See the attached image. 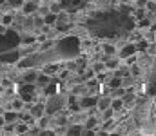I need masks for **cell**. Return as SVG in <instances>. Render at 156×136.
Masks as SVG:
<instances>
[{"label":"cell","instance_id":"cell-9","mask_svg":"<svg viewBox=\"0 0 156 136\" xmlns=\"http://www.w3.org/2000/svg\"><path fill=\"white\" fill-rule=\"evenodd\" d=\"M131 54H136V44H127L125 47H122V51H120V58H127Z\"/></svg>","mask_w":156,"mask_h":136},{"label":"cell","instance_id":"cell-22","mask_svg":"<svg viewBox=\"0 0 156 136\" xmlns=\"http://www.w3.org/2000/svg\"><path fill=\"white\" fill-rule=\"evenodd\" d=\"M96 124H98V122H96V118H93V116H91V118H87V124H85V129H87V131H93V129L96 127Z\"/></svg>","mask_w":156,"mask_h":136},{"label":"cell","instance_id":"cell-16","mask_svg":"<svg viewBox=\"0 0 156 136\" xmlns=\"http://www.w3.org/2000/svg\"><path fill=\"white\" fill-rule=\"evenodd\" d=\"M98 109H102V111H105L107 107H111V98H104V100H98Z\"/></svg>","mask_w":156,"mask_h":136},{"label":"cell","instance_id":"cell-10","mask_svg":"<svg viewBox=\"0 0 156 136\" xmlns=\"http://www.w3.org/2000/svg\"><path fill=\"white\" fill-rule=\"evenodd\" d=\"M45 113V105H33L31 107V116L33 118H40Z\"/></svg>","mask_w":156,"mask_h":136},{"label":"cell","instance_id":"cell-3","mask_svg":"<svg viewBox=\"0 0 156 136\" xmlns=\"http://www.w3.org/2000/svg\"><path fill=\"white\" fill-rule=\"evenodd\" d=\"M20 37L16 31L13 29H5L0 33V53H5V51H11V49H16L20 44Z\"/></svg>","mask_w":156,"mask_h":136},{"label":"cell","instance_id":"cell-31","mask_svg":"<svg viewBox=\"0 0 156 136\" xmlns=\"http://www.w3.org/2000/svg\"><path fill=\"white\" fill-rule=\"evenodd\" d=\"M149 24H151V22H149V18H142V20H140V27H147Z\"/></svg>","mask_w":156,"mask_h":136},{"label":"cell","instance_id":"cell-36","mask_svg":"<svg viewBox=\"0 0 156 136\" xmlns=\"http://www.w3.org/2000/svg\"><path fill=\"white\" fill-rule=\"evenodd\" d=\"M136 4H138V5H140V7H144V5H145V4H147V0H136Z\"/></svg>","mask_w":156,"mask_h":136},{"label":"cell","instance_id":"cell-40","mask_svg":"<svg viewBox=\"0 0 156 136\" xmlns=\"http://www.w3.org/2000/svg\"><path fill=\"white\" fill-rule=\"evenodd\" d=\"M27 2H40V0H27Z\"/></svg>","mask_w":156,"mask_h":136},{"label":"cell","instance_id":"cell-6","mask_svg":"<svg viewBox=\"0 0 156 136\" xmlns=\"http://www.w3.org/2000/svg\"><path fill=\"white\" fill-rule=\"evenodd\" d=\"M87 2H91V0H62V2H60V5H62V11H66V13L73 15V13L80 11L82 7H85V5H87Z\"/></svg>","mask_w":156,"mask_h":136},{"label":"cell","instance_id":"cell-38","mask_svg":"<svg viewBox=\"0 0 156 136\" xmlns=\"http://www.w3.org/2000/svg\"><path fill=\"white\" fill-rule=\"evenodd\" d=\"M4 124H5V120H4V116H0V127H2Z\"/></svg>","mask_w":156,"mask_h":136},{"label":"cell","instance_id":"cell-34","mask_svg":"<svg viewBox=\"0 0 156 136\" xmlns=\"http://www.w3.org/2000/svg\"><path fill=\"white\" fill-rule=\"evenodd\" d=\"M40 120H42V122H40V127L45 129V127H47V118H40Z\"/></svg>","mask_w":156,"mask_h":136},{"label":"cell","instance_id":"cell-33","mask_svg":"<svg viewBox=\"0 0 156 136\" xmlns=\"http://www.w3.org/2000/svg\"><path fill=\"white\" fill-rule=\"evenodd\" d=\"M13 107H15V109H22V100H16V102L13 103Z\"/></svg>","mask_w":156,"mask_h":136},{"label":"cell","instance_id":"cell-13","mask_svg":"<svg viewBox=\"0 0 156 136\" xmlns=\"http://www.w3.org/2000/svg\"><path fill=\"white\" fill-rule=\"evenodd\" d=\"M120 85H122V76H120V75L113 76V78L109 80V89H116V87H120Z\"/></svg>","mask_w":156,"mask_h":136},{"label":"cell","instance_id":"cell-39","mask_svg":"<svg viewBox=\"0 0 156 136\" xmlns=\"http://www.w3.org/2000/svg\"><path fill=\"white\" fill-rule=\"evenodd\" d=\"M123 2H136V0H123Z\"/></svg>","mask_w":156,"mask_h":136},{"label":"cell","instance_id":"cell-15","mask_svg":"<svg viewBox=\"0 0 156 136\" xmlns=\"http://www.w3.org/2000/svg\"><path fill=\"white\" fill-rule=\"evenodd\" d=\"M58 64H45V67H44V73L45 75H49V73H56L58 71Z\"/></svg>","mask_w":156,"mask_h":136},{"label":"cell","instance_id":"cell-21","mask_svg":"<svg viewBox=\"0 0 156 136\" xmlns=\"http://www.w3.org/2000/svg\"><path fill=\"white\" fill-rule=\"evenodd\" d=\"M80 133H83V127L82 125H73V127L67 129V134H80Z\"/></svg>","mask_w":156,"mask_h":136},{"label":"cell","instance_id":"cell-11","mask_svg":"<svg viewBox=\"0 0 156 136\" xmlns=\"http://www.w3.org/2000/svg\"><path fill=\"white\" fill-rule=\"evenodd\" d=\"M37 9H38V2H27V4H24V13L26 15H31Z\"/></svg>","mask_w":156,"mask_h":136},{"label":"cell","instance_id":"cell-32","mask_svg":"<svg viewBox=\"0 0 156 136\" xmlns=\"http://www.w3.org/2000/svg\"><path fill=\"white\" fill-rule=\"evenodd\" d=\"M109 116H113V107H111V109L107 107V109H105V113H104V118H109Z\"/></svg>","mask_w":156,"mask_h":136},{"label":"cell","instance_id":"cell-25","mask_svg":"<svg viewBox=\"0 0 156 136\" xmlns=\"http://www.w3.org/2000/svg\"><path fill=\"white\" fill-rule=\"evenodd\" d=\"M104 53H105L107 56H109V54L113 56V54H115V47H113V45H109V44H105V45H104Z\"/></svg>","mask_w":156,"mask_h":136},{"label":"cell","instance_id":"cell-26","mask_svg":"<svg viewBox=\"0 0 156 136\" xmlns=\"http://www.w3.org/2000/svg\"><path fill=\"white\" fill-rule=\"evenodd\" d=\"M15 131H16V133H27L29 129H27V125H26V122H24V124L16 125V127H15Z\"/></svg>","mask_w":156,"mask_h":136},{"label":"cell","instance_id":"cell-18","mask_svg":"<svg viewBox=\"0 0 156 136\" xmlns=\"http://www.w3.org/2000/svg\"><path fill=\"white\" fill-rule=\"evenodd\" d=\"M16 118H18V114H16V113H15V111H11V113H9V111H7V113H5V114H4V120H5V122H7V124H11V122H15V120H16Z\"/></svg>","mask_w":156,"mask_h":136},{"label":"cell","instance_id":"cell-8","mask_svg":"<svg viewBox=\"0 0 156 136\" xmlns=\"http://www.w3.org/2000/svg\"><path fill=\"white\" fill-rule=\"evenodd\" d=\"M96 103H98V98L96 96H85V98H82L80 107L82 109H91V107H96Z\"/></svg>","mask_w":156,"mask_h":136},{"label":"cell","instance_id":"cell-37","mask_svg":"<svg viewBox=\"0 0 156 136\" xmlns=\"http://www.w3.org/2000/svg\"><path fill=\"white\" fill-rule=\"evenodd\" d=\"M138 73H140V67H138V65H134V67H133V75H138Z\"/></svg>","mask_w":156,"mask_h":136},{"label":"cell","instance_id":"cell-2","mask_svg":"<svg viewBox=\"0 0 156 136\" xmlns=\"http://www.w3.org/2000/svg\"><path fill=\"white\" fill-rule=\"evenodd\" d=\"M80 54V40L78 37H66L58 40L53 49H44L42 53L27 56L24 62H18L20 69H29L35 65H45V64H56L60 60H73Z\"/></svg>","mask_w":156,"mask_h":136},{"label":"cell","instance_id":"cell-29","mask_svg":"<svg viewBox=\"0 0 156 136\" xmlns=\"http://www.w3.org/2000/svg\"><path fill=\"white\" fill-rule=\"evenodd\" d=\"M49 11H51V13H56V15H58V13H60V11H62V5H60V4H53V5H51V9H49Z\"/></svg>","mask_w":156,"mask_h":136},{"label":"cell","instance_id":"cell-5","mask_svg":"<svg viewBox=\"0 0 156 136\" xmlns=\"http://www.w3.org/2000/svg\"><path fill=\"white\" fill-rule=\"evenodd\" d=\"M18 94L22 98V102H35L37 98V87L31 84V82H26L18 87Z\"/></svg>","mask_w":156,"mask_h":136},{"label":"cell","instance_id":"cell-4","mask_svg":"<svg viewBox=\"0 0 156 136\" xmlns=\"http://www.w3.org/2000/svg\"><path fill=\"white\" fill-rule=\"evenodd\" d=\"M64 103H66V98L64 96H60L58 92L56 94H51L49 100H47V103H45V113L47 114H56L58 111L64 109Z\"/></svg>","mask_w":156,"mask_h":136},{"label":"cell","instance_id":"cell-20","mask_svg":"<svg viewBox=\"0 0 156 136\" xmlns=\"http://www.w3.org/2000/svg\"><path fill=\"white\" fill-rule=\"evenodd\" d=\"M104 67H107V69H116V67H118V60H115V58H109V60H105Z\"/></svg>","mask_w":156,"mask_h":136},{"label":"cell","instance_id":"cell-35","mask_svg":"<svg viewBox=\"0 0 156 136\" xmlns=\"http://www.w3.org/2000/svg\"><path fill=\"white\" fill-rule=\"evenodd\" d=\"M35 26H37V27L44 26V18H37V20H35Z\"/></svg>","mask_w":156,"mask_h":136},{"label":"cell","instance_id":"cell-17","mask_svg":"<svg viewBox=\"0 0 156 136\" xmlns=\"http://www.w3.org/2000/svg\"><path fill=\"white\" fill-rule=\"evenodd\" d=\"M111 107H113V111H122V107H123V100H120V98L111 100Z\"/></svg>","mask_w":156,"mask_h":136},{"label":"cell","instance_id":"cell-30","mask_svg":"<svg viewBox=\"0 0 156 136\" xmlns=\"http://www.w3.org/2000/svg\"><path fill=\"white\" fill-rule=\"evenodd\" d=\"M145 5H147V9H149V11H156V2H153V0H147V4H145Z\"/></svg>","mask_w":156,"mask_h":136},{"label":"cell","instance_id":"cell-1","mask_svg":"<svg viewBox=\"0 0 156 136\" xmlns=\"http://www.w3.org/2000/svg\"><path fill=\"white\" fill-rule=\"evenodd\" d=\"M134 27V20L127 15V9L118 11H102L94 13L87 20V29L100 38H116L123 33H129Z\"/></svg>","mask_w":156,"mask_h":136},{"label":"cell","instance_id":"cell-12","mask_svg":"<svg viewBox=\"0 0 156 136\" xmlns=\"http://www.w3.org/2000/svg\"><path fill=\"white\" fill-rule=\"evenodd\" d=\"M56 18H58L56 13H47V15L44 16V24H45V26H53V24H56Z\"/></svg>","mask_w":156,"mask_h":136},{"label":"cell","instance_id":"cell-14","mask_svg":"<svg viewBox=\"0 0 156 136\" xmlns=\"http://www.w3.org/2000/svg\"><path fill=\"white\" fill-rule=\"evenodd\" d=\"M56 89H58V85H56L55 82H49V84L45 85V94H47V96H51V94H56Z\"/></svg>","mask_w":156,"mask_h":136},{"label":"cell","instance_id":"cell-23","mask_svg":"<svg viewBox=\"0 0 156 136\" xmlns=\"http://www.w3.org/2000/svg\"><path fill=\"white\" fill-rule=\"evenodd\" d=\"M37 82H38L40 85H47V84H49V76H47L45 73H44V75H38V76H37Z\"/></svg>","mask_w":156,"mask_h":136},{"label":"cell","instance_id":"cell-7","mask_svg":"<svg viewBox=\"0 0 156 136\" xmlns=\"http://www.w3.org/2000/svg\"><path fill=\"white\" fill-rule=\"evenodd\" d=\"M18 58H20V51H16V49L0 53V62L2 64H15V62H18Z\"/></svg>","mask_w":156,"mask_h":136},{"label":"cell","instance_id":"cell-19","mask_svg":"<svg viewBox=\"0 0 156 136\" xmlns=\"http://www.w3.org/2000/svg\"><path fill=\"white\" fill-rule=\"evenodd\" d=\"M147 47H149V42H147V40H140V42L136 44V51L145 53V51H147Z\"/></svg>","mask_w":156,"mask_h":136},{"label":"cell","instance_id":"cell-28","mask_svg":"<svg viewBox=\"0 0 156 136\" xmlns=\"http://www.w3.org/2000/svg\"><path fill=\"white\" fill-rule=\"evenodd\" d=\"M37 76H38L37 73H27L24 80H26V82H35V80H37Z\"/></svg>","mask_w":156,"mask_h":136},{"label":"cell","instance_id":"cell-24","mask_svg":"<svg viewBox=\"0 0 156 136\" xmlns=\"http://www.w3.org/2000/svg\"><path fill=\"white\" fill-rule=\"evenodd\" d=\"M7 4H9V7L18 9V7H22V5H24V0H7Z\"/></svg>","mask_w":156,"mask_h":136},{"label":"cell","instance_id":"cell-27","mask_svg":"<svg viewBox=\"0 0 156 136\" xmlns=\"http://www.w3.org/2000/svg\"><path fill=\"white\" fill-rule=\"evenodd\" d=\"M11 22H13V16H11V15H4V16H2V24H4V26H9Z\"/></svg>","mask_w":156,"mask_h":136}]
</instances>
